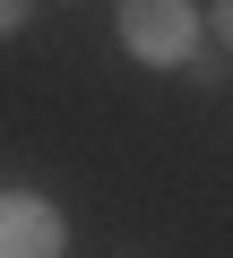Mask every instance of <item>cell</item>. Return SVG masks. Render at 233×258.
Masks as SVG:
<instances>
[{
  "label": "cell",
  "mask_w": 233,
  "mask_h": 258,
  "mask_svg": "<svg viewBox=\"0 0 233 258\" xmlns=\"http://www.w3.org/2000/svg\"><path fill=\"white\" fill-rule=\"evenodd\" d=\"M121 52L147 69L199 60V0H121Z\"/></svg>",
  "instance_id": "1"
},
{
  "label": "cell",
  "mask_w": 233,
  "mask_h": 258,
  "mask_svg": "<svg viewBox=\"0 0 233 258\" xmlns=\"http://www.w3.org/2000/svg\"><path fill=\"white\" fill-rule=\"evenodd\" d=\"M69 249V224L52 198L35 189H0V258H61Z\"/></svg>",
  "instance_id": "2"
},
{
  "label": "cell",
  "mask_w": 233,
  "mask_h": 258,
  "mask_svg": "<svg viewBox=\"0 0 233 258\" xmlns=\"http://www.w3.org/2000/svg\"><path fill=\"white\" fill-rule=\"evenodd\" d=\"M26 18H35V0H0V43H9V35H18Z\"/></svg>",
  "instance_id": "3"
}]
</instances>
